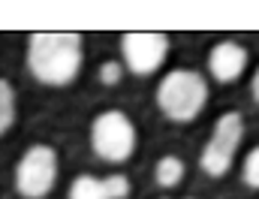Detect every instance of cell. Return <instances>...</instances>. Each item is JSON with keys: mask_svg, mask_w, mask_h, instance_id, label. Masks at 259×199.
<instances>
[{"mask_svg": "<svg viewBox=\"0 0 259 199\" xmlns=\"http://www.w3.org/2000/svg\"><path fill=\"white\" fill-rule=\"evenodd\" d=\"M27 69L42 85H66L81 69V36L72 30H39L27 43Z\"/></svg>", "mask_w": 259, "mask_h": 199, "instance_id": "cell-1", "label": "cell"}, {"mask_svg": "<svg viewBox=\"0 0 259 199\" xmlns=\"http://www.w3.org/2000/svg\"><path fill=\"white\" fill-rule=\"evenodd\" d=\"M205 103H208V82L193 69H172L157 88V106L175 124H187L199 118Z\"/></svg>", "mask_w": 259, "mask_h": 199, "instance_id": "cell-2", "label": "cell"}, {"mask_svg": "<svg viewBox=\"0 0 259 199\" xmlns=\"http://www.w3.org/2000/svg\"><path fill=\"white\" fill-rule=\"evenodd\" d=\"M91 145H94V154H100L103 160L124 163L136 148V127L118 109L103 112V115H97V121L91 127Z\"/></svg>", "mask_w": 259, "mask_h": 199, "instance_id": "cell-3", "label": "cell"}, {"mask_svg": "<svg viewBox=\"0 0 259 199\" xmlns=\"http://www.w3.org/2000/svg\"><path fill=\"white\" fill-rule=\"evenodd\" d=\"M58 178V154L52 145H33L15 166V187L27 199H42L52 193Z\"/></svg>", "mask_w": 259, "mask_h": 199, "instance_id": "cell-4", "label": "cell"}, {"mask_svg": "<svg viewBox=\"0 0 259 199\" xmlns=\"http://www.w3.org/2000/svg\"><path fill=\"white\" fill-rule=\"evenodd\" d=\"M166 52H169L166 33L133 30V33H124V39H121L124 64H127L130 72H136V75H151V72H157L160 64L166 61Z\"/></svg>", "mask_w": 259, "mask_h": 199, "instance_id": "cell-5", "label": "cell"}, {"mask_svg": "<svg viewBox=\"0 0 259 199\" xmlns=\"http://www.w3.org/2000/svg\"><path fill=\"white\" fill-rule=\"evenodd\" d=\"M244 66H247V52L238 46V43H217L214 49H211V55H208V69H211V75L217 78V82H223V85H229V82H235L241 72H244Z\"/></svg>", "mask_w": 259, "mask_h": 199, "instance_id": "cell-6", "label": "cell"}, {"mask_svg": "<svg viewBox=\"0 0 259 199\" xmlns=\"http://www.w3.org/2000/svg\"><path fill=\"white\" fill-rule=\"evenodd\" d=\"M241 139H244V121H241L238 112H226V115L217 118L211 142H217V145H223V148H229V151H238Z\"/></svg>", "mask_w": 259, "mask_h": 199, "instance_id": "cell-7", "label": "cell"}, {"mask_svg": "<svg viewBox=\"0 0 259 199\" xmlns=\"http://www.w3.org/2000/svg\"><path fill=\"white\" fill-rule=\"evenodd\" d=\"M232 157H235V151H229V148H223V145H217V142H208V145L202 148L199 163H202V169H205L211 178H217V175H226V172H229Z\"/></svg>", "mask_w": 259, "mask_h": 199, "instance_id": "cell-8", "label": "cell"}, {"mask_svg": "<svg viewBox=\"0 0 259 199\" xmlns=\"http://www.w3.org/2000/svg\"><path fill=\"white\" fill-rule=\"evenodd\" d=\"M69 199H109L106 190V178H91V175H78L69 187Z\"/></svg>", "mask_w": 259, "mask_h": 199, "instance_id": "cell-9", "label": "cell"}, {"mask_svg": "<svg viewBox=\"0 0 259 199\" xmlns=\"http://www.w3.org/2000/svg\"><path fill=\"white\" fill-rule=\"evenodd\" d=\"M157 184L160 187H178V181L184 178V160L181 157H163L157 163Z\"/></svg>", "mask_w": 259, "mask_h": 199, "instance_id": "cell-10", "label": "cell"}, {"mask_svg": "<svg viewBox=\"0 0 259 199\" xmlns=\"http://www.w3.org/2000/svg\"><path fill=\"white\" fill-rule=\"evenodd\" d=\"M12 121H15V91L9 82L0 78V136L12 127Z\"/></svg>", "mask_w": 259, "mask_h": 199, "instance_id": "cell-11", "label": "cell"}, {"mask_svg": "<svg viewBox=\"0 0 259 199\" xmlns=\"http://www.w3.org/2000/svg\"><path fill=\"white\" fill-rule=\"evenodd\" d=\"M241 178L247 187L259 190V148H253L247 157H244V166H241Z\"/></svg>", "mask_w": 259, "mask_h": 199, "instance_id": "cell-12", "label": "cell"}, {"mask_svg": "<svg viewBox=\"0 0 259 199\" xmlns=\"http://www.w3.org/2000/svg\"><path fill=\"white\" fill-rule=\"evenodd\" d=\"M106 190H109V199H127L130 196V181L124 175H109V178H106Z\"/></svg>", "mask_w": 259, "mask_h": 199, "instance_id": "cell-13", "label": "cell"}, {"mask_svg": "<svg viewBox=\"0 0 259 199\" xmlns=\"http://www.w3.org/2000/svg\"><path fill=\"white\" fill-rule=\"evenodd\" d=\"M100 82H103L106 88L118 85V82H121V64H118V61H106V64L100 66Z\"/></svg>", "mask_w": 259, "mask_h": 199, "instance_id": "cell-14", "label": "cell"}, {"mask_svg": "<svg viewBox=\"0 0 259 199\" xmlns=\"http://www.w3.org/2000/svg\"><path fill=\"white\" fill-rule=\"evenodd\" d=\"M253 100L259 103V69H256V75H253Z\"/></svg>", "mask_w": 259, "mask_h": 199, "instance_id": "cell-15", "label": "cell"}]
</instances>
